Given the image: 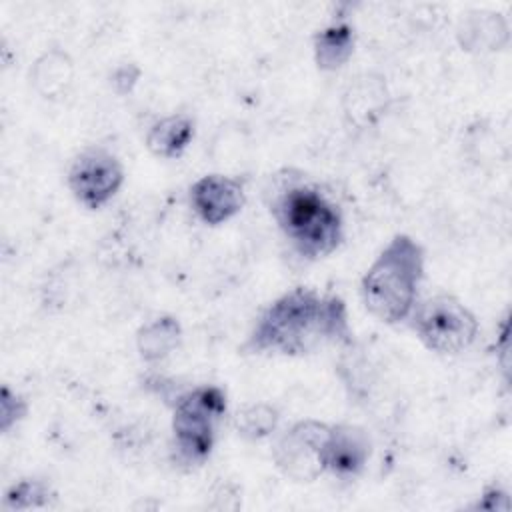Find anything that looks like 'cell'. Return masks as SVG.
I'll list each match as a JSON object with an SVG mask.
<instances>
[{
  "label": "cell",
  "instance_id": "cell-7",
  "mask_svg": "<svg viewBox=\"0 0 512 512\" xmlns=\"http://www.w3.org/2000/svg\"><path fill=\"white\" fill-rule=\"evenodd\" d=\"M326 432H328V424L314 418L294 422L278 436L272 448L274 464L290 480H296V482L316 480L320 474H324V468L320 462V448Z\"/></svg>",
  "mask_w": 512,
  "mask_h": 512
},
{
  "label": "cell",
  "instance_id": "cell-12",
  "mask_svg": "<svg viewBox=\"0 0 512 512\" xmlns=\"http://www.w3.org/2000/svg\"><path fill=\"white\" fill-rule=\"evenodd\" d=\"M354 52V28L344 22H332L314 36V60L320 70L334 72L342 68Z\"/></svg>",
  "mask_w": 512,
  "mask_h": 512
},
{
  "label": "cell",
  "instance_id": "cell-18",
  "mask_svg": "<svg viewBox=\"0 0 512 512\" xmlns=\"http://www.w3.org/2000/svg\"><path fill=\"white\" fill-rule=\"evenodd\" d=\"M498 500L508 502V496H506L504 490H500V488L494 486V488H488V490L478 498V502L474 504V508H476V510H506V506L498 504Z\"/></svg>",
  "mask_w": 512,
  "mask_h": 512
},
{
  "label": "cell",
  "instance_id": "cell-3",
  "mask_svg": "<svg viewBox=\"0 0 512 512\" xmlns=\"http://www.w3.org/2000/svg\"><path fill=\"white\" fill-rule=\"evenodd\" d=\"M426 254L418 240L396 234L366 268L360 294L366 310L384 324L410 318L424 280Z\"/></svg>",
  "mask_w": 512,
  "mask_h": 512
},
{
  "label": "cell",
  "instance_id": "cell-8",
  "mask_svg": "<svg viewBox=\"0 0 512 512\" xmlns=\"http://www.w3.org/2000/svg\"><path fill=\"white\" fill-rule=\"evenodd\" d=\"M372 456V440L358 424H328L320 448V462L324 472L336 478L350 480L364 472Z\"/></svg>",
  "mask_w": 512,
  "mask_h": 512
},
{
  "label": "cell",
  "instance_id": "cell-14",
  "mask_svg": "<svg viewBox=\"0 0 512 512\" xmlns=\"http://www.w3.org/2000/svg\"><path fill=\"white\" fill-rule=\"evenodd\" d=\"M278 410L270 404H252L246 406L238 418H236V428L238 434L246 440H262L266 436H270L276 426H278Z\"/></svg>",
  "mask_w": 512,
  "mask_h": 512
},
{
  "label": "cell",
  "instance_id": "cell-5",
  "mask_svg": "<svg viewBox=\"0 0 512 512\" xmlns=\"http://www.w3.org/2000/svg\"><path fill=\"white\" fill-rule=\"evenodd\" d=\"M410 320L418 340L430 352L444 356L468 350L480 332L476 314L462 300L446 292L416 302Z\"/></svg>",
  "mask_w": 512,
  "mask_h": 512
},
{
  "label": "cell",
  "instance_id": "cell-15",
  "mask_svg": "<svg viewBox=\"0 0 512 512\" xmlns=\"http://www.w3.org/2000/svg\"><path fill=\"white\" fill-rule=\"evenodd\" d=\"M54 496L56 494L48 482L36 480V478H24L8 488L4 496V506L12 510L40 508V506H46Z\"/></svg>",
  "mask_w": 512,
  "mask_h": 512
},
{
  "label": "cell",
  "instance_id": "cell-6",
  "mask_svg": "<svg viewBox=\"0 0 512 512\" xmlns=\"http://www.w3.org/2000/svg\"><path fill=\"white\" fill-rule=\"evenodd\" d=\"M124 184L120 160L102 146L84 148L70 164L68 188L78 204L88 210L106 206Z\"/></svg>",
  "mask_w": 512,
  "mask_h": 512
},
{
  "label": "cell",
  "instance_id": "cell-9",
  "mask_svg": "<svg viewBox=\"0 0 512 512\" xmlns=\"http://www.w3.org/2000/svg\"><path fill=\"white\" fill-rule=\"evenodd\" d=\"M192 212L208 226H220L234 218L246 202L240 180L224 174H206L198 178L188 192Z\"/></svg>",
  "mask_w": 512,
  "mask_h": 512
},
{
  "label": "cell",
  "instance_id": "cell-4",
  "mask_svg": "<svg viewBox=\"0 0 512 512\" xmlns=\"http://www.w3.org/2000/svg\"><path fill=\"white\" fill-rule=\"evenodd\" d=\"M226 414V392L220 386H196L174 398L172 452L176 464L200 466L216 442V424Z\"/></svg>",
  "mask_w": 512,
  "mask_h": 512
},
{
  "label": "cell",
  "instance_id": "cell-17",
  "mask_svg": "<svg viewBox=\"0 0 512 512\" xmlns=\"http://www.w3.org/2000/svg\"><path fill=\"white\" fill-rule=\"evenodd\" d=\"M138 76H140L138 66H134V64H124V66H120V68L114 70V74H112V86H114V90H116L118 94H126V92H130L132 86L136 84Z\"/></svg>",
  "mask_w": 512,
  "mask_h": 512
},
{
  "label": "cell",
  "instance_id": "cell-13",
  "mask_svg": "<svg viewBox=\"0 0 512 512\" xmlns=\"http://www.w3.org/2000/svg\"><path fill=\"white\" fill-rule=\"evenodd\" d=\"M74 78V64L70 56L62 50H50L42 54L32 70L34 88L44 98H56L66 94Z\"/></svg>",
  "mask_w": 512,
  "mask_h": 512
},
{
  "label": "cell",
  "instance_id": "cell-11",
  "mask_svg": "<svg viewBox=\"0 0 512 512\" xmlns=\"http://www.w3.org/2000/svg\"><path fill=\"white\" fill-rule=\"evenodd\" d=\"M182 340V326L174 316H158L136 334V350L144 362H160L170 356Z\"/></svg>",
  "mask_w": 512,
  "mask_h": 512
},
{
  "label": "cell",
  "instance_id": "cell-1",
  "mask_svg": "<svg viewBox=\"0 0 512 512\" xmlns=\"http://www.w3.org/2000/svg\"><path fill=\"white\" fill-rule=\"evenodd\" d=\"M348 310L340 296L314 288H292L256 318L242 352L306 356L328 344H350Z\"/></svg>",
  "mask_w": 512,
  "mask_h": 512
},
{
  "label": "cell",
  "instance_id": "cell-2",
  "mask_svg": "<svg viewBox=\"0 0 512 512\" xmlns=\"http://www.w3.org/2000/svg\"><path fill=\"white\" fill-rule=\"evenodd\" d=\"M266 206L302 260L330 256L344 238L340 206L302 172L282 170L266 188Z\"/></svg>",
  "mask_w": 512,
  "mask_h": 512
},
{
  "label": "cell",
  "instance_id": "cell-16",
  "mask_svg": "<svg viewBox=\"0 0 512 512\" xmlns=\"http://www.w3.org/2000/svg\"><path fill=\"white\" fill-rule=\"evenodd\" d=\"M28 412L26 400H22L16 392H12L8 386L2 388V400H0V428L6 432L12 424L22 420Z\"/></svg>",
  "mask_w": 512,
  "mask_h": 512
},
{
  "label": "cell",
  "instance_id": "cell-10",
  "mask_svg": "<svg viewBox=\"0 0 512 512\" xmlns=\"http://www.w3.org/2000/svg\"><path fill=\"white\" fill-rule=\"evenodd\" d=\"M194 138V120L188 114H170L156 120L146 132V148L158 158H178Z\"/></svg>",
  "mask_w": 512,
  "mask_h": 512
}]
</instances>
